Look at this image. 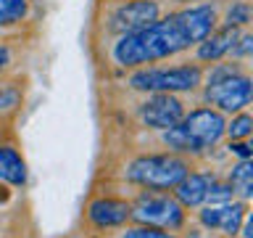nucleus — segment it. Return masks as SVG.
<instances>
[{
  "instance_id": "f257e3e1",
  "label": "nucleus",
  "mask_w": 253,
  "mask_h": 238,
  "mask_svg": "<svg viewBox=\"0 0 253 238\" xmlns=\"http://www.w3.org/2000/svg\"><path fill=\"white\" fill-rule=\"evenodd\" d=\"M219 24V11L213 3H198L182 11H174L164 19L134 32H126L114 43L111 56L122 69L150 66L164 59H171L182 51H190L209 37Z\"/></svg>"
},
{
  "instance_id": "f03ea898",
  "label": "nucleus",
  "mask_w": 253,
  "mask_h": 238,
  "mask_svg": "<svg viewBox=\"0 0 253 238\" xmlns=\"http://www.w3.org/2000/svg\"><path fill=\"white\" fill-rule=\"evenodd\" d=\"M224 124L227 119L221 111L211 106H198L193 111H185V117L174 127L164 130L161 140L171 154L198 156V154H206L224 138Z\"/></svg>"
},
{
  "instance_id": "7ed1b4c3",
  "label": "nucleus",
  "mask_w": 253,
  "mask_h": 238,
  "mask_svg": "<svg viewBox=\"0 0 253 238\" xmlns=\"http://www.w3.org/2000/svg\"><path fill=\"white\" fill-rule=\"evenodd\" d=\"M190 170H193V164L187 156L166 151V154H145L132 159L124 170V178L137 188L171 190Z\"/></svg>"
},
{
  "instance_id": "20e7f679",
  "label": "nucleus",
  "mask_w": 253,
  "mask_h": 238,
  "mask_svg": "<svg viewBox=\"0 0 253 238\" xmlns=\"http://www.w3.org/2000/svg\"><path fill=\"white\" fill-rule=\"evenodd\" d=\"M203 82L201 63L179 66H140L129 77V87L140 93H193Z\"/></svg>"
},
{
  "instance_id": "39448f33",
  "label": "nucleus",
  "mask_w": 253,
  "mask_h": 238,
  "mask_svg": "<svg viewBox=\"0 0 253 238\" xmlns=\"http://www.w3.org/2000/svg\"><path fill=\"white\" fill-rule=\"evenodd\" d=\"M132 217L129 222L137 225H150V228H161V230H179L187 220V212L174 196H169L166 190H148L142 188L134 201H129Z\"/></svg>"
},
{
  "instance_id": "423d86ee",
  "label": "nucleus",
  "mask_w": 253,
  "mask_h": 238,
  "mask_svg": "<svg viewBox=\"0 0 253 238\" xmlns=\"http://www.w3.org/2000/svg\"><path fill=\"white\" fill-rule=\"evenodd\" d=\"M251 98H253V82L245 69L235 71L224 79H216L211 85H203V101L221 114H237L248 106Z\"/></svg>"
},
{
  "instance_id": "0eeeda50",
  "label": "nucleus",
  "mask_w": 253,
  "mask_h": 238,
  "mask_svg": "<svg viewBox=\"0 0 253 238\" xmlns=\"http://www.w3.org/2000/svg\"><path fill=\"white\" fill-rule=\"evenodd\" d=\"M185 103L177 98V93H150L145 101L137 106V119L148 130H169L185 117Z\"/></svg>"
},
{
  "instance_id": "6e6552de",
  "label": "nucleus",
  "mask_w": 253,
  "mask_h": 238,
  "mask_svg": "<svg viewBox=\"0 0 253 238\" xmlns=\"http://www.w3.org/2000/svg\"><path fill=\"white\" fill-rule=\"evenodd\" d=\"M161 13L158 0H119L108 13V32L114 35H126V32L142 29L153 24Z\"/></svg>"
},
{
  "instance_id": "1a4fd4ad",
  "label": "nucleus",
  "mask_w": 253,
  "mask_h": 238,
  "mask_svg": "<svg viewBox=\"0 0 253 238\" xmlns=\"http://www.w3.org/2000/svg\"><path fill=\"white\" fill-rule=\"evenodd\" d=\"M245 217H248V201H240V198H235L229 204H211L198 212V222L206 230L221 233L224 238H235L240 233V225Z\"/></svg>"
},
{
  "instance_id": "9d476101",
  "label": "nucleus",
  "mask_w": 253,
  "mask_h": 238,
  "mask_svg": "<svg viewBox=\"0 0 253 238\" xmlns=\"http://www.w3.org/2000/svg\"><path fill=\"white\" fill-rule=\"evenodd\" d=\"M84 217L95 230H114V228H124L129 222L132 209H129V201H124V198L95 196L87 204Z\"/></svg>"
},
{
  "instance_id": "9b49d317",
  "label": "nucleus",
  "mask_w": 253,
  "mask_h": 238,
  "mask_svg": "<svg viewBox=\"0 0 253 238\" xmlns=\"http://www.w3.org/2000/svg\"><path fill=\"white\" fill-rule=\"evenodd\" d=\"M216 175L206 172V170H190L185 178H182L177 185H174V198L185 206V209H198V206L206 204V196H209V188Z\"/></svg>"
},
{
  "instance_id": "f8f14e48",
  "label": "nucleus",
  "mask_w": 253,
  "mask_h": 238,
  "mask_svg": "<svg viewBox=\"0 0 253 238\" xmlns=\"http://www.w3.org/2000/svg\"><path fill=\"white\" fill-rule=\"evenodd\" d=\"M245 29H235V27H219L213 29L209 37H203L201 43L195 45V59L201 63H216L221 61L224 56L232 53L235 43L240 40Z\"/></svg>"
},
{
  "instance_id": "ddd939ff",
  "label": "nucleus",
  "mask_w": 253,
  "mask_h": 238,
  "mask_svg": "<svg viewBox=\"0 0 253 238\" xmlns=\"http://www.w3.org/2000/svg\"><path fill=\"white\" fill-rule=\"evenodd\" d=\"M27 162L19 154L16 146H0V180L11 188H24L27 185Z\"/></svg>"
},
{
  "instance_id": "4468645a",
  "label": "nucleus",
  "mask_w": 253,
  "mask_h": 238,
  "mask_svg": "<svg viewBox=\"0 0 253 238\" xmlns=\"http://www.w3.org/2000/svg\"><path fill=\"white\" fill-rule=\"evenodd\" d=\"M227 182L232 185L235 198H240V201H248L251 193H253V164H251V159H240L237 164L229 167Z\"/></svg>"
},
{
  "instance_id": "2eb2a0df",
  "label": "nucleus",
  "mask_w": 253,
  "mask_h": 238,
  "mask_svg": "<svg viewBox=\"0 0 253 238\" xmlns=\"http://www.w3.org/2000/svg\"><path fill=\"white\" fill-rule=\"evenodd\" d=\"M32 0H0V29L21 24L29 16Z\"/></svg>"
},
{
  "instance_id": "dca6fc26",
  "label": "nucleus",
  "mask_w": 253,
  "mask_h": 238,
  "mask_svg": "<svg viewBox=\"0 0 253 238\" xmlns=\"http://www.w3.org/2000/svg\"><path fill=\"white\" fill-rule=\"evenodd\" d=\"M253 132V117L248 111H237L232 114V119L224 124V135L229 140H248Z\"/></svg>"
},
{
  "instance_id": "f3484780",
  "label": "nucleus",
  "mask_w": 253,
  "mask_h": 238,
  "mask_svg": "<svg viewBox=\"0 0 253 238\" xmlns=\"http://www.w3.org/2000/svg\"><path fill=\"white\" fill-rule=\"evenodd\" d=\"M248 24H251V3H248V0H235V3L227 8L224 19H221V27L245 29Z\"/></svg>"
},
{
  "instance_id": "a211bd4d",
  "label": "nucleus",
  "mask_w": 253,
  "mask_h": 238,
  "mask_svg": "<svg viewBox=\"0 0 253 238\" xmlns=\"http://www.w3.org/2000/svg\"><path fill=\"white\" fill-rule=\"evenodd\" d=\"M119 238H177L169 230H161V228H150V225H137L134 222L132 228H124Z\"/></svg>"
},
{
  "instance_id": "6ab92c4d",
  "label": "nucleus",
  "mask_w": 253,
  "mask_h": 238,
  "mask_svg": "<svg viewBox=\"0 0 253 238\" xmlns=\"http://www.w3.org/2000/svg\"><path fill=\"white\" fill-rule=\"evenodd\" d=\"M206 201H211V204H229V201H235V190H232V185H229L227 180L213 178Z\"/></svg>"
},
{
  "instance_id": "aec40b11",
  "label": "nucleus",
  "mask_w": 253,
  "mask_h": 238,
  "mask_svg": "<svg viewBox=\"0 0 253 238\" xmlns=\"http://www.w3.org/2000/svg\"><path fill=\"white\" fill-rule=\"evenodd\" d=\"M21 103V87L19 85H0V114L13 111Z\"/></svg>"
},
{
  "instance_id": "412c9836",
  "label": "nucleus",
  "mask_w": 253,
  "mask_h": 238,
  "mask_svg": "<svg viewBox=\"0 0 253 238\" xmlns=\"http://www.w3.org/2000/svg\"><path fill=\"white\" fill-rule=\"evenodd\" d=\"M251 51H253V35H251V32H243L240 40H237L235 48H232V59L243 61V59H248V56H251Z\"/></svg>"
},
{
  "instance_id": "4be33fe9",
  "label": "nucleus",
  "mask_w": 253,
  "mask_h": 238,
  "mask_svg": "<svg viewBox=\"0 0 253 238\" xmlns=\"http://www.w3.org/2000/svg\"><path fill=\"white\" fill-rule=\"evenodd\" d=\"M227 148H229V154H235L237 159H251V156H253L248 140H229Z\"/></svg>"
},
{
  "instance_id": "5701e85b",
  "label": "nucleus",
  "mask_w": 253,
  "mask_h": 238,
  "mask_svg": "<svg viewBox=\"0 0 253 238\" xmlns=\"http://www.w3.org/2000/svg\"><path fill=\"white\" fill-rule=\"evenodd\" d=\"M11 61H13V53H11V48L3 43L0 45V71H5L8 66H11Z\"/></svg>"
},
{
  "instance_id": "b1692460",
  "label": "nucleus",
  "mask_w": 253,
  "mask_h": 238,
  "mask_svg": "<svg viewBox=\"0 0 253 238\" xmlns=\"http://www.w3.org/2000/svg\"><path fill=\"white\" fill-rule=\"evenodd\" d=\"M179 3H190V0H179Z\"/></svg>"
},
{
  "instance_id": "393cba45",
  "label": "nucleus",
  "mask_w": 253,
  "mask_h": 238,
  "mask_svg": "<svg viewBox=\"0 0 253 238\" xmlns=\"http://www.w3.org/2000/svg\"><path fill=\"white\" fill-rule=\"evenodd\" d=\"M235 238H240V236H235Z\"/></svg>"
}]
</instances>
